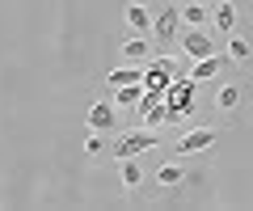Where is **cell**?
Instances as JSON below:
<instances>
[{
    "label": "cell",
    "instance_id": "cell-10",
    "mask_svg": "<svg viewBox=\"0 0 253 211\" xmlns=\"http://www.w3.org/2000/svg\"><path fill=\"white\" fill-rule=\"evenodd\" d=\"M118 177H123V186H131V190L144 182V173H139V165L131 161V156H126V161H118Z\"/></svg>",
    "mask_w": 253,
    "mask_h": 211
},
{
    "label": "cell",
    "instance_id": "cell-16",
    "mask_svg": "<svg viewBox=\"0 0 253 211\" xmlns=\"http://www.w3.org/2000/svg\"><path fill=\"white\" fill-rule=\"evenodd\" d=\"M236 97H241V93H236V89H219V110H232V106H236Z\"/></svg>",
    "mask_w": 253,
    "mask_h": 211
},
{
    "label": "cell",
    "instance_id": "cell-3",
    "mask_svg": "<svg viewBox=\"0 0 253 211\" xmlns=\"http://www.w3.org/2000/svg\"><path fill=\"white\" fill-rule=\"evenodd\" d=\"M211 144H215V131H211V127H199V131H190V135H181V144H177V156L203 152V148H211Z\"/></svg>",
    "mask_w": 253,
    "mask_h": 211
},
{
    "label": "cell",
    "instance_id": "cell-12",
    "mask_svg": "<svg viewBox=\"0 0 253 211\" xmlns=\"http://www.w3.org/2000/svg\"><path fill=\"white\" fill-rule=\"evenodd\" d=\"M181 21H186V26H203V21H211V13L203 9V4H186V9H181Z\"/></svg>",
    "mask_w": 253,
    "mask_h": 211
},
{
    "label": "cell",
    "instance_id": "cell-1",
    "mask_svg": "<svg viewBox=\"0 0 253 211\" xmlns=\"http://www.w3.org/2000/svg\"><path fill=\"white\" fill-rule=\"evenodd\" d=\"M177 42H181V51H186L190 59H203V55H215V46H211V38L203 34V26H186L177 34Z\"/></svg>",
    "mask_w": 253,
    "mask_h": 211
},
{
    "label": "cell",
    "instance_id": "cell-6",
    "mask_svg": "<svg viewBox=\"0 0 253 211\" xmlns=\"http://www.w3.org/2000/svg\"><path fill=\"white\" fill-rule=\"evenodd\" d=\"M123 21H126L131 30H148V26H152V13H148V4H139V0H135V4H126Z\"/></svg>",
    "mask_w": 253,
    "mask_h": 211
},
{
    "label": "cell",
    "instance_id": "cell-9",
    "mask_svg": "<svg viewBox=\"0 0 253 211\" xmlns=\"http://www.w3.org/2000/svg\"><path fill=\"white\" fill-rule=\"evenodd\" d=\"M211 21H215L219 30H232L236 26V4H232V0H219V9L211 13Z\"/></svg>",
    "mask_w": 253,
    "mask_h": 211
},
{
    "label": "cell",
    "instance_id": "cell-7",
    "mask_svg": "<svg viewBox=\"0 0 253 211\" xmlns=\"http://www.w3.org/2000/svg\"><path fill=\"white\" fill-rule=\"evenodd\" d=\"M139 81H144V76H139V68H135V64H131V68H114V72L106 76L110 89H123V84H139Z\"/></svg>",
    "mask_w": 253,
    "mask_h": 211
},
{
    "label": "cell",
    "instance_id": "cell-4",
    "mask_svg": "<svg viewBox=\"0 0 253 211\" xmlns=\"http://www.w3.org/2000/svg\"><path fill=\"white\" fill-rule=\"evenodd\" d=\"M219 68H224V55H203L190 68V81H211V76H219Z\"/></svg>",
    "mask_w": 253,
    "mask_h": 211
},
{
    "label": "cell",
    "instance_id": "cell-14",
    "mask_svg": "<svg viewBox=\"0 0 253 211\" xmlns=\"http://www.w3.org/2000/svg\"><path fill=\"white\" fill-rule=\"evenodd\" d=\"M228 55H232L236 64H241V59H249V42H245V38H236V34H232V42H228Z\"/></svg>",
    "mask_w": 253,
    "mask_h": 211
},
{
    "label": "cell",
    "instance_id": "cell-2",
    "mask_svg": "<svg viewBox=\"0 0 253 211\" xmlns=\"http://www.w3.org/2000/svg\"><path fill=\"white\" fill-rule=\"evenodd\" d=\"M156 144H161V135H152V131H131V135H123V139H118L114 156H118V161H126V156L148 152V148H156Z\"/></svg>",
    "mask_w": 253,
    "mask_h": 211
},
{
    "label": "cell",
    "instance_id": "cell-13",
    "mask_svg": "<svg viewBox=\"0 0 253 211\" xmlns=\"http://www.w3.org/2000/svg\"><path fill=\"white\" fill-rule=\"evenodd\" d=\"M114 101H118V106H135V101H139V84H123V89L114 93Z\"/></svg>",
    "mask_w": 253,
    "mask_h": 211
},
{
    "label": "cell",
    "instance_id": "cell-5",
    "mask_svg": "<svg viewBox=\"0 0 253 211\" xmlns=\"http://www.w3.org/2000/svg\"><path fill=\"white\" fill-rule=\"evenodd\" d=\"M177 21H181V13H177V9H169V13H161V17H152V26H156V38H161V42L177 38V34H181V30H177Z\"/></svg>",
    "mask_w": 253,
    "mask_h": 211
},
{
    "label": "cell",
    "instance_id": "cell-15",
    "mask_svg": "<svg viewBox=\"0 0 253 211\" xmlns=\"http://www.w3.org/2000/svg\"><path fill=\"white\" fill-rule=\"evenodd\" d=\"M156 182H161V186H177V182H181V169H177V165H165L161 173H156Z\"/></svg>",
    "mask_w": 253,
    "mask_h": 211
},
{
    "label": "cell",
    "instance_id": "cell-8",
    "mask_svg": "<svg viewBox=\"0 0 253 211\" xmlns=\"http://www.w3.org/2000/svg\"><path fill=\"white\" fill-rule=\"evenodd\" d=\"M89 127L93 131H110V127H114V110H110L106 101H97V106L89 110Z\"/></svg>",
    "mask_w": 253,
    "mask_h": 211
},
{
    "label": "cell",
    "instance_id": "cell-11",
    "mask_svg": "<svg viewBox=\"0 0 253 211\" xmlns=\"http://www.w3.org/2000/svg\"><path fill=\"white\" fill-rule=\"evenodd\" d=\"M123 59H131V64H139V59L148 55V42L144 38H131V42H123V51H118Z\"/></svg>",
    "mask_w": 253,
    "mask_h": 211
}]
</instances>
